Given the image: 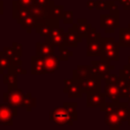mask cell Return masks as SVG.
I'll return each instance as SVG.
<instances>
[{"instance_id": "obj_1", "label": "cell", "mask_w": 130, "mask_h": 130, "mask_svg": "<svg viewBox=\"0 0 130 130\" xmlns=\"http://www.w3.org/2000/svg\"><path fill=\"white\" fill-rule=\"evenodd\" d=\"M120 45L115 41L114 38H103L102 37V53L100 59L110 60V61H119V51Z\"/></svg>"}, {"instance_id": "obj_2", "label": "cell", "mask_w": 130, "mask_h": 130, "mask_svg": "<svg viewBox=\"0 0 130 130\" xmlns=\"http://www.w3.org/2000/svg\"><path fill=\"white\" fill-rule=\"evenodd\" d=\"M115 103L116 102H111V101L109 103L106 102L105 105L100 108V110H101V112L105 113V123H106V125L112 130H119L120 127L123 124V121L118 117V115L114 111Z\"/></svg>"}, {"instance_id": "obj_3", "label": "cell", "mask_w": 130, "mask_h": 130, "mask_svg": "<svg viewBox=\"0 0 130 130\" xmlns=\"http://www.w3.org/2000/svg\"><path fill=\"white\" fill-rule=\"evenodd\" d=\"M119 9L110 11V13H105L100 15V26L105 30L106 34H113L117 28L120 27Z\"/></svg>"}, {"instance_id": "obj_4", "label": "cell", "mask_w": 130, "mask_h": 130, "mask_svg": "<svg viewBox=\"0 0 130 130\" xmlns=\"http://www.w3.org/2000/svg\"><path fill=\"white\" fill-rule=\"evenodd\" d=\"M49 119L57 126H65V125L72 126L73 122H74L71 114L63 106L55 108L52 112H50Z\"/></svg>"}, {"instance_id": "obj_5", "label": "cell", "mask_w": 130, "mask_h": 130, "mask_svg": "<svg viewBox=\"0 0 130 130\" xmlns=\"http://www.w3.org/2000/svg\"><path fill=\"white\" fill-rule=\"evenodd\" d=\"M90 67H91L92 75L100 79H103L104 76H106L111 71L115 70V66L111 65V61L104 59L92 60L90 62Z\"/></svg>"}, {"instance_id": "obj_6", "label": "cell", "mask_w": 130, "mask_h": 130, "mask_svg": "<svg viewBox=\"0 0 130 130\" xmlns=\"http://www.w3.org/2000/svg\"><path fill=\"white\" fill-rule=\"evenodd\" d=\"M17 116V108L11 107L6 103L0 104V125H13V118Z\"/></svg>"}, {"instance_id": "obj_7", "label": "cell", "mask_w": 130, "mask_h": 130, "mask_svg": "<svg viewBox=\"0 0 130 130\" xmlns=\"http://www.w3.org/2000/svg\"><path fill=\"white\" fill-rule=\"evenodd\" d=\"M63 81H64L63 92L66 93L68 95V98H76V99L82 98L83 90H82L80 81H77L73 78H71V79L65 78Z\"/></svg>"}, {"instance_id": "obj_8", "label": "cell", "mask_w": 130, "mask_h": 130, "mask_svg": "<svg viewBox=\"0 0 130 130\" xmlns=\"http://www.w3.org/2000/svg\"><path fill=\"white\" fill-rule=\"evenodd\" d=\"M23 95H24V93L22 92L21 89H19L17 87L11 88L3 93V102L8 104L11 107L19 108V107H21Z\"/></svg>"}, {"instance_id": "obj_9", "label": "cell", "mask_w": 130, "mask_h": 130, "mask_svg": "<svg viewBox=\"0 0 130 130\" xmlns=\"http://www.w3.org/2000/svg\"><path fill=\"white\" fill-rule=\"evenodd\" d=\"M57 26H59V19L46 18V19H42V20L37 21V24L35 26V30L41 37L46 38L50 35L52 29L57 27Z\"/></svg>"}, {"instance_id": "obj_10", "label": "cell", "mask_w": 130, "mask_h": 130, "mask_svg": "<svg viewBox=\"0 0 130 130\" xmlns=\"http://www.w3.org/2000/svg\"><path fill=\"white\" fill-rule=\"evenodd\" d=\"M65 40H64V47L66 48H76L78 46L79 43L82 42V38L79 35L77 27L75 25V23H73V26L68 28L67 32H65L64 36Z\"/></svg>"}, {"instance_id": "obj_11", "label": "cell", "mask_w": 130, "mask_h": 130, "mask_svg": "<svg viewBox=\"0 0 130 130\" xmlns=\"http://www.w3.org/2000/svg\"><path fill=\"white\" fill-rule=\"evenodd\" d=\"M65 36V30L63 27H60V26H57L55 28L52 29V31L50 32V35L48 37L45 38V41L52 44L54 47H61V46H64V38Z\"/></svg>"}, {"instance_id": "obj_12", "label": "cell", "mask_w": 130, "mask_h": 130, "mask_svg": "<svg viewBox=\"0 0 130 130\" xmlns=\"http://www.w3.org/2000/svg\"><path fill=\"white\" fill-rule=\"evenodd\" d=\"M106 103V95L102 91H93L86 93L87 108H101Z\"/></svg>"}, {"instance_id": "obj_13", "label": "cell", "mask_w": 130, "mask_h": 130, "mask_svg": "<svg viewBox=\"0 0 130 130\" xmlns=\"http://www.w3.org/2000/svg\"><path fill=\"white\" fill-rule=\"evenodd\" d=\"M92 76L90 65H79L72 71V78L77 81H84Z\"/></svg>"}, {"instance_id": "obj_14", "label": "cell", "mask_w": 130, "mask_h": 130, "mask_svg": "<svg viewBox=\"0 0 130 130\" xmlns=\"http://www.w3.org/2000/svg\"><path fill=\"white\" fill-rule=\"evenodd\" d=\"M28 14H29V10L27 7L20 5L17 2V0H14L12 2V17L16 20L18 24H20Z\"/></svg>"}, {"instance_id": "obj_15", "label": "cell", "mask_w": 130, "mask_h": 130, "mask_svg": "<svg viewBox=\"0 0 130 130\" xmlns=\"http://www.w3.org/2000/svg\"><path fill=\"white\" fill-rule=\"evenodd\" d=\"M30 73L32 75L46 74L44 57H41V56H38V55L31 56V58H30Z\"/></svg>"}, {"instance_id": "obj_16", "label": "cell", "mask_w": 130, "mask_h": 130, "mask_svg": "<svg viewBox=\"0 0 130 130\" xmlns=\"http://www.w3.org/2000/svg\"><path fill=\"white\" fill-rule=\"evenodd\" d=\"M101 81H102V79H100V78H98L93 75L90 78L82 81L81 86H82L83 93L93 92V91H101Z\"/></svg>"}, {"instance_id": "obj_17", "label": "cell", "mask_w": 130, "mask_h": 130, "mask_svg": "<svg viewBox=\"0 0 130 130\" xmlns=\"http://www.w3.org/2000/svg\"><path fill=\"white\" fill-rule=\"evenodd\" d=\"M87 48H86V56H99L102 53V36H99L96 39L86 42Z\"/></svg>"}, {"instance_id": "obj_18", "label": "cell", "mask_w": 130, "mask_h": 130, "mask_svg": "<svg viewBox=\"0 0 130 130\" xmlns=\"http://www.w3.org/2000/svg\"><path fill=\"white\" fill-rule=\"evenodd\" d=\"M55 47L48 42H37L36 43V55L41 57H47L54 55Z\"/></svg>"}, {"instance_id": "obj_19", "label": "cell", "mask_w": 130, "mask_h": 130, "mask_svg": "<svg viewBox=\"0 0 130 130\" xmlns=\"http://www.w3.org/2000/svg\"><path fill=\"white\" fill-rule=\"evenodd\" d=\"M44 63H45L46 74H53L59 69L60 59L55 55H51V56L44 57Z\"/></svg>"}, {"instance_id": "obj_20", "label": "cell", "mask_w": 130, "mask_h": 130, "mask_svg": "<svg viewBox=\"0 0 130 130\" xmlns=\"http://www.w3.org/2000/svg\"><path fill=\"white\" fill-rule=\"evenodd\" d=\"M130 103H122V102H116L115 103V108L114 111L118 115V117L123 121L126 122L128 120L129 114H130Z\"/></svg>"}, {"instance_id": "obj_21", "label": "cell", "mask_w": 130, "mask_h": 130, "mask_svg": "<svg viewBox=\"0 0 130 130\" xmlns=\"http://www.w3.org/2000/svg\"><path fill=\"white\" fill-rule=\"evenodd\" d=\"M104 93L106 98H108L111 102H120L121 95L117 84H106Z\"/></svg>"}, {"instance_id": "obj_22", "label": "cell", "mask_w": 130, "mask_h": 130, "mask_svg": "<svg viewBox=\"0 0 130 130\" xmlns=\"http://www.w3.org/2000/svg\"><path fill=\"white\" fill-rule=\"evenodd\" d=\"M28 10H29V13L35 16L37 18V20H42V19H46L48 17V12L47 10L43 7V6H40L36 3H34L32 5H30L28 7Z\"/></svg>"}, {"instance_id": "obj_23", "label": "cell", "mask_w": 130, "mask_h": 130, "mask_svg": "<svg viewBox=\"0 0 130 130\" xmlns=\"http://www.w3.org/2000/svg\"><path fill=\"white\" fill-rule=\"evenodd\" d=\"M120 47L130 48V28L129 27H119V41Z\"/></svg>"}, {"instance_id": "obj_24", "label": "cell", "mask_w": 130, "mask_h": 130, "mask_svg": "<svg viewBox=\"0 0 130 130\" xmlns=\"http://www.w3.org/2000/svg\"><path fill=\"white\" fill-rule=\"evenodd\" d=\"M76 27H77V30L79 32V35L81 36L82 39H86L87 37V34L91 27V24L87 22V20L85 18H78L77 19V22L75 23Z\"/></svg>"}, {"instance_id": "obj_25", "label": "cell", "mask_w": 130, "mask_h": 130, "mask_svg": "<svg viewBox=\"0 0 130 130\" xmlns=\"http://www.w3.org/2000/svg\"><path fill=\"white\" fill-rule=\"evenodd\" d=\"M3 83L8 86V89L17 87V74L13 71H8L3 75Z\"/></svg>"}, {"instance_id": "obj_26", "label": "cell", "mask_w": 130, "mask_h": 130, "mask_svg": "<svg viewBox=\"0 0 130 130\" xmlns=\"http://www.w3.org/2000/svg\"><path fill=\"white\" fill-rule=\"evenodd\" d=\"M64 12V6L63 5H52L48 11V17L50 19H61V16Z\"/></svg>"}, {"instance_id": "obj_27", "label": "cell", "mask_w": 130, "mask_h": 130, "mask_svg": "<svg viewBox=\"0 0 130 130\" xmlns=\"http://www.w3.org/2000/svg\"><path fill=\"white\" fill-rule=\"evenodd\" d=\"M96 10H118V7L115 5L114 0H98L96 1Z\"/></svg>"}, {"instance_id": "obj_28", "label": "cell", "mask_w": 130, "mask_h": 130, "mask_svg": "<svg viewBox=\"0 0 130 130\" xmlns=\"http://www.w3.org/2000/svg\"><path fill=\"white\" fill-rule=\"evenodd\" d=\"M37 18L35 17V16H32L30 13L22 20V22L20 23L21 24V27L22 28H24V29H26V32L27 34H29V32H31V30L32 29H35V26H36V24H37Z\"/></svg>"}, {"instance_id": "obj_29", "label": "cell", "mask_w": 130, "mask_h": 130, "mask_svg": "<svg viewBox=\"0 0 130 130\" xmlns=\"http://www.w3.org/2000/svg\"><path fill=\"white\" fill-rule=\"evenodd\" d=\"M37 105V102H36V99L32 96V94L30 92H27L23 95V99H22V103H21V107L25 108L27 112H30L32 110V108H35Z\"/></svg>"}, {"instance_id": "obj_30", "label": "cell", "mask_w": 130, "mask_h": 130, "mask_svg": "<svg viewBox=\"0 0 130 130\" xmlns=\"http://www.w3.org/2000/svg\"><path fill=\"white\" fill-rule=\"evenodd\" d=\"M78 104L77 103H74V102H64L63 103V107L67 109V111L71 114L74 122L78 120V113L76 111V108H77Z\"/></svg>"}, {"instance_id": "obj_31", "label": "cell", "mask_w": 130, "mask_h": 130, "mask_svg": "<svg viewBox=\"0 0 130 130\" xmlns=\"http://www.w3.org/2000/svg\"><path fill=\"white\" fill-rule=\"evenodd\" d=\"M9 66H10L9 59L6 57L3 51H0V74H4V71L8 70Z\"/></svg>"}, {"instance_id": "obj_32", "label": "cell", "mask_w": 130, "mask_h": 130, "mask_svg": "<svg viewBox=\"0 0 130 130\" xmlns=\"http://www.w3.org/2000/svg\"><path fill=\"white\" fill-rule=\"evenodd\" d=\"M73 54L74 53L72 51L66 49V47H64V46L59 47V56L58 57L61 61H68L69 58L73 56Z\"/></svg>"}, {"instance_id": "obj_33", "label": "cell", "mask_w": 130, "mask_h": 130, "mask_svg": "<svg viewBox=\"0 0 130 130\" xmlns=\"http://www.w3.org/2000/svg\"><path fill=\"white\" fill-rule=\"evenodd\" d=\"M104 81L106 84H117L118 79H119V75L114 74V73H108L106 76H104Z\"/></svg>"}, {"instance_id": "obj_34", "label": "cell", "mask_w": 130, "mask_h": 130, "mask_svg": "<svg viewBox=\"0 0 130 130\" xmlns=\"http://www.w3.org/2000/svg\"><path fill=\"white\" fill-rule=\"evenodd\" d=\"M61 19L65 24H73V11H64Z\"/></svg>"}, {"instance_id": "obj_35", "label": "cell", "mask_w": 130, "mask_h": 130, "mask_svg": "<svg viewBox=\"0 0 130 130\" xmlns=\"http://www.w3.org/2000/svg\"><path fill=\"white\" fill-rule=\"evenodd\" d=\"M120 77H123L125 79H127L130 83V64L128 65H124V67L122 69H119V74Z\"/></svg>"}, {"instance_id": "obj_36", "label": "cell", "mask_w": 130, "mask_h": 130, "mask_svg": "<svg viewBox=\"0 0 130 130\" xmlns=\"http://www.w3.org/2000/svg\"><path fill=\"white\" fill-rule=\"evenodd\" d=\"M35 3L38 4V5H40V6H43L47 10V12L49 11L50 7L55 4V2L52 1V0H35Z\"/></svg>"}, {"instance_id": "obj_37", "label": "cell", "mask_w": 130, "mask_h": 130, "mask_svg": "<svg viewBox=\"0 0 130 130\" xmlns=\"http://www.w3.org/2000/svg\"><path fill=\"white\" fill-rule=\"evenodd\" d=\"M99 36H101V34L96 31V28H95V27H92V26H91L90 29H89V31H88V34H87L86 42H90V41L96 39Z\"/></svg>"}, {"instance_id": "obj_38", "label": "cell", "mask_w": 130, "mask_h": 130, "mask_svg": "<svg viewBox=\"0 0 130 130\" xmlns=\"http://www.w3.org/2000/svg\"><path fill=\"white\" fill-rule=\"evenodd\" d=\"M2 51H3V53L6 55V57H7L8 59H10V58L14 57L15 55H17V53L15 52V49L13 48V46H11V47H4Z\"/></svg>"}, {"instance_id": "obj_39", "label": "cell", "mask_w": 130, "mask_h": 130, "mask_svg": "<svg viewBox=\"0 0 130 130\" xmlns=\"http://www.w3.org/2000/svg\"><path fill=\"white\" fill-rule=\"evenodd\" d=\"M8 71H13V72H15L17 75H25V74H27V70L24 69V68L22 67V65H18V66H16V67H14L13 69H9Z\"/></svg>"}, {"instance_id": "obj_40", "label": "cell", "mask_w": 130, "mask_h": 130, "mask_svg": "<svg viewBox=\"0 0 130 130\" xmlns=\"http://www.w3.org/2000/svg\"><path fill=\"white\" fill-rule=\"evenodd\" d=\"M12 46H13V48L15 49V52L17 53V55L21 57V56H22V45H21L20 43L13 42V43H12Z\"/></svg>"}, {"instance_id": "obj_41", "label": "cell", "mask_w": 130, "mask_h": 130, "mask_svg": "<svg viewBox=\"0 0 130 130\" xmlns=\"http://www.w3.org/2000/svg\"><path fill=\"white\" fill-rule=\"evenodd\" d=\"M17 2L22 5V6H25V7H29L30 5H32L35 3V0H17Z\"/></svg>"}, {"instance_id": "obj_42", "label": "cell", "mask_w": 130, "mask_h": 130, "mask_svg": "<svg viewBox=\"0 0 130 130\" xmlns=\"http://www.w3.org/2000/svg\"><path fill=\"white\" fill-rule=\"evenodd\" d=\"M125 10H130V0H117Z\"/></svg>"}, {"instance_id": "obj_43", "label": "cell", "mask_w": 130, "mask_h": 130, "mask_svg": "<svg viewBox=\"0 0 130 130\" xmlns=\"http://www.w3.org/2000/svg\"><path fill=\"white\" fill-rule=\"evenodd\" d=\"M86 8L89 10H93L96 8V1L94 0H88L86 2Z\"/></svg>"}, {"instance_id": "obj_44", "label": "cell", "mask_w": 130, "mask_h": 130, "mask_svg": "<svg viewBox=\"0 0 130 130\" xmlns=\"http://www.w3.org/2000/svg\"><path fill=\"white\" fill-rule=\"evenodd\" d=\"M127 102L130 103V84L128 86V93H127Z\"/></svg>"}, {"instance_id": "obj_45", "label": "cell", "mask_w": 130, "mask_h": 130, "mask_svg": "<svg viewBox=\"0 0 130 130\" xmlns=\"http://www.w3.org/2000/svg\"><path fill=\"white\" fill-rule=\"evenodd\" d=\"M3 14V1L0 0V15Z\"/></svg>"}, {"instance_id": "obj_46", "label": "cell", "mask_w": 130, "mask_h": 130, "mask_svg": "<svg viewBox=\"0 0 130 130\" xmlns=\"http://www.w3.org/2000/svg\"><path fill=\"white\" fill-rule=\"evenodd\" d=\"M127 122H128V125L130 126V114H129V117H128V120H127Z\"/></svg>"}, {"instance_id": "obj_47", "label": "cell", "mask_w": 130, "mask_h": 130, "mask_svg": "<svg viewBox=\"0 0 130 130\" xmlns=\"http://www.w3.org/2000/svg\"><path fill=\"white\" fill-rule=\"evenodd\" d=\"M128 64H130V56L128 57Z\"/></svg>"}, {"instance_id": "obj_48", "label": "cell", "mask_w": 130, "mask_h": 130, "mask_svg": "<svg viewBox=\"0 0 130 130\" xmlns=\"http://www.w3.org/2000/svg\"><path fill=\"white\" fill-rule=\"evenodd\" d=\"M128 27H129V28H130V23H129V24H128Z\"/></svg>"}]
</instances>
